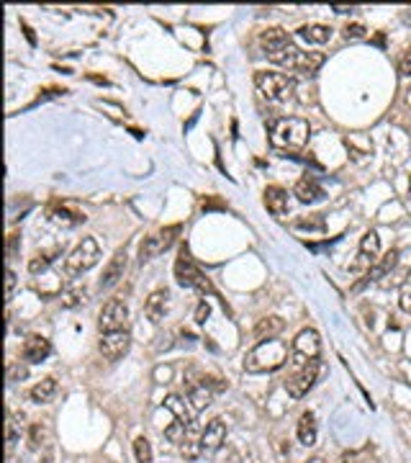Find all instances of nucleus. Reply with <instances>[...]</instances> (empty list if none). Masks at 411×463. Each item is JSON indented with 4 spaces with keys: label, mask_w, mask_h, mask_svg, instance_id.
<instances>
[{
    "label": "nucleus",
    "mask_w": 411,
    "mask_h": 463,
    "mask_svg": "<svg viewBox=\"0 0 411 463\" xmlns=\"http://www.w3.org/2000/svg\"><path fill=\"white\" fill-rule=\"evenodd\" d=\"M288 360V345L283 340H262L247 352L245 371L247 373H273L277 368L285 366Z\"/></svg>",
    "instance_id": "f257e3e1"
},
{
    "label": "nucleus",
    "mask_w": 411,
    "mask_h": 463,
    "mask_svg": "<svg viewBox=\"0 0 411 463\" xmlns=\"http://www.w3.org/2000/svg\"><path fill=\"white\" fill-rule=\"evenodd\" d=\"M270 62L283 67V70L303 72V75H314V72L324 64V55L322 52H301L296 44H288L285 49H280L277 55L268 57Z\"/></svg>",
    "instance_id": "f03ea898"
},
{
    "label": "nucleus",
    "mask_w": 411,
    "mask_h": 463,
    "mask_svg": "<svg viewBox=\"0 0 411 463\" xmlns=\"http://www.w3.org/2000/svg\"><path fill=\"white\" fill-rule=\"evenodd\" d=\"M308 134H311L308 121L298 116H285L273 124V142L283 150H301L308 142Z\"/></svg>",
    "instance_id": "7ed1b4c3"
},
{
    "label": "nucleus",
    "mask_w": 411,
    "mask_h": 463,
    "mask_svg": "<svg viewBox=\"0 0 411 463\" xmlns=\"http://www.w3.org/2000/svg\"><path fill=\"white\" fill-rule=\"evenodd\" d=\"M98 257H101V248H98L95 237H82L78 248L64 257V276H67V278L82 276V273H87L98 263Z\"/></svg>",
    "instance_id": "20e7f679"
},
{
    "label": "nucleus",
    "mask_w": 411,
    "mask_h": 463,
    "mask_svg": "<svg viewBox=\"0 0 411 463\" xmlns=\"http://www.w3.org/2000/svg\"><path fill=\"white\" fill-rule=\"evenodd\" d=\"M254 85L268 101H288L293 96V80L288 75L273 70H257L254 72Z\"/></svg>",
    "instance_id": "39448f33"
},
{
    "label": "nucleus",
    "mask_w": 411,
    "mask_h": 463,
    "mask_svg": "<svg viewBox=\"0 0 411 463\" xmlns=\"http://www.w3.org/2000/svg\"><path fill=\"white\" fill-rule=\"evenodd\" d=\"M175 278H178V283H180L182 288H193L198 294H208V291H211V283H208V278L203 276V271L190 260L188 248H182L180 257L175 260Z\"/></svg>",
    "instance_id": "423d86ee"
},
{
    "label": "nucleus",
    "mask_w": 411,
    "mask_h": 463,
    "mask_svg": "<svg viewBox=\"0 0 411 463\" xmlns=\"http://www.w3.org/2000/svg\"><path fill=\"white\" fill-rule=\"evenodd\" d=\"M322 355V337H319L317 329H301L296 340H293V348H291V363L296 368L306 366L311 360H319Z\"/></svg>",
    "instance_id": "0eeeda50"
},
{
    "label": "nucleus",
    "mask_w": 411,
    "mask_h": 463,
    "mask_svg": "<svg viewBox=\"0 0 411 463\" xmlns=\"http://www.w3.org/2000/svg\"><path fill=\"white\" fill-rule=\"evenodd\" d=\"M178 234H180V224H173V227H165V229L144 237L142 245H139V263H150L157 255H162L165 250H170L178 240Z\"/></svg>",
    "instance_id": "6e6552de"
},
{
    "label": "nucleus",
    "mask_w": 411,
    "mask_h": 463,
    "mask_svg": "<svg viewBox=\"0 0 411 463\" xmlns=\"http://www.w3.org/2000/svg\"><path fill=\"white\" fill-rule=\"evenodd\" d=\"M319 371H322V363H319V360H311L306 366L296 368V373L288 376V381H285V392L291 394L293 399L306 397V394L314 389V383H317Z\"/></svg>",
    "instance_id": "1a4fd4ad"
},
{
    "label": "nucleus",
    "mask_w": 411,
    "mask_h": 463,
    "mask_svg": "<svg viewBox=\"0 0 411 463\" xmlns=\"http://www.w3.org/2000/svg\"><path fill=\"white\" fill-rule=\"evenodd\" d=\"M129 320V306L121 299H108L103 304L101 314H98V329L101 335L106 332H119V329H127Z\"/></svg>",
    "instance_id": "9d476101"
},
{
    "label": "nucleus",
    "mask_w": 411,
    "mask_h": 463,
    "mask_svg": "<svg viewBox=\"0 0 411 463\" xmlns=\"http://www.w3.org/2000/svg\"><path fill=\"white\" fill-rule=\"evenodd\" d=\"M129 345H131V335L129 329H119V332H106L101 335V343H98V350L106 360H119L129 352Z\"/></svg>",
    "instance_id": "9b49d317"
},
{
    "label": "nucleus",
    "mask_w": 411,
    "mask_h": 463,
    "mask_svg": "<svg viewBox=\"0 0 411 463\" xmlns=\"http://www.w3.org/2000/svg\"><path fill=\"white\" fill-rule=\"evenodd\" d=\"M127 260H129V255H127V250L124 248L113 252V257L108 260V265L103 268L101 280H98V288H101V291H108V288H113L121 278H124V273H127Z\"/></svg>",
    "instance_id": "f8f14e48"
},
{
    "label": "nucleus",
    "mask_w": 411,
    "mask_h": 463,
    "mask_svg": "<svg viewBox=\"0 0 411 463\" xmlns=\"http://www.w3.org/2000/svg\"><path fill=\"white\" fill-rule=\"evenodd\" d=\"M226 440V425H224L222 417H216L203 427V435H201V446H203V453H216L219 448L224 446Z\"/></svg>",
    "instance_id": "ddd939ff"
},
{
    "label": "nucleus",
    "mask_w": 411,
    "mask_h": 463,
    "mask_svg": "<svg viewBox=\"0 0 411 463\" xmlns=\"http://www.w3.org/2000/svg\"><path fill=\"white\" fill-rule=\"evenodd\" d=\"M167 301H170V291H167V288H157V291H152V294L147 296L144 314H147V320H150L152 325H159V322L165 320Z\"/></svg>",
    "instance_id": "4468645a"
},
{
    "label": "nucleus",
    "mask_w": 411,
    "mask_h": 463,
    "mask_svg": "<svg viewBox=\"0 0 411 463\" xmlns=\"http://www.w3.org/2000/svg\"><path fill=\"white\" fill-rule=\"evenodd\" d=\"M288 44H293L291 36H288V31L285 29H280V26H273V29H265V31L260 34V47L262 52L268 57L277 55L280 49H285Z\"/></svg>",
    "instance_id": "2eb2a0df"
},
{
    "label": "nucleus",
    "mask_w": 411,
    "mask_h": 463,
    "mask_svg": "<svg viewBox=\"0 0 411 463\" xmlns=\"http://www.w3.org/2000/svg\"><path fill=\"white\" fill-rule=\"evenodd\" d=\"M52 355V343L44 335H31L26 337L24 343V358L29 363H44Z\"/></svg>",
    "instance_id": "dca6fc26"
},
{
    "label": "nucleus",
    "mask_w": 411,
    "mask_h": 463,
    "mask_svg": "<svg viewBox=\"0 0 411 463\" xmlns=\"http://www.w3.org/2000/svg\"><path fill=\"white\" fill-rule=\"evenodd\" d=\"M293 193H296V199H298L301 204H317V201L324 199V188L317 183L314 176L301 178L298 183H296V188H293Z\"/></svg>",
    "instance_id": "f3484780"
},
{
    "label": "nucleus",
    "mask_w": 411,
    "mask_h": 463,
    "mask_svg": "<svg viewBox=\"0 0 411 463\" xmlns=\"http://www.w3.org/2000/svg\"><path fill=\"white\" fill-rule=\"evenodd\" d=\"M165 407L173 412L178 422L188 425V427L196 422V409L188 407V401L182 399V397H178V394H167V397H165Z\"/></svg>",
    "instance_id": "a211bd4d"
},
{
    "label": "nucleus",
    "mask_w": 411,
    "mask_h": 463,
    "mask_svg": "<svg viewBox=\"0 0 411 463\" xmlns=\"http://www.w3.org/2000/svg\"><path fill=\"white\" fill-rule=\"evenodd\" d=\"M396 263H398V250H388L386 255L380 257L378 263H375L370 271H368V276H365V280L360 283V286H365V283H373V280H380L383 276H388V273L396 268ZM360 286H357V288H360Z\"/></svg>",
    "instance_id": "6ab92c4d"
},
{
    "label": "nucleus",
    "mask_w": 411,
    "mask_h": 463,
    "mask_svg": "<svg viewBox=\"0 0 411 463\" xmlns=\"http://www.w3.org/2000/svg\"><path fill=\"white\" fill-rule=\"evenodd\" d=\"M296 435H298L301 446H317V417H314V412H303L301 415L298 425H296Z\"/></svg>",
    "instance_id": "aec40b11"
},
{
    "label": "nucleus",
    "mask_w": 411,
    "mask_h": 463,
    "mask_svg": "<svg viewBox=\"0 0 411 463\" xmlns=\"http://www.w3.org/2000/svg\"><path fill=\"white\" fill-rule=\"evenodd\" d=\"M265 206H268L270 214L283 216L288 211V193L280 185H268L265 188Z\"/></svg>",
    "instance_id": "412c9836"
},
{
    "label": "nucleus",
    "mask_w": 411,
    "mask_h": 463,
    "mask_svg": "<svg viewBox=\"0 0 411 463\" xmlns=\"http://www.w3.org/2000/svg\"><path fill=\"white\" fill-rule=\"evenodd\" d=\"M52 219H55L57 224H64V227H75V224L85 222L87 216H85V211H80V208L70 206V204H57V206L52 208Z\"/></svg>",
    "instance_id": "4be33fe9"
},
{
    "label": "nucleus",
    "mask_w": 411,
    "mask_h": 463,
    "mask_svg": "<svg viewBox=\"0 0 411 463\" xmlns=\"http://www.w3.org/2000/svg\"><path fill=\"white\" fill-rule=\"evenodd\" d=\"M285 327V322L280 320V317H262L257 325H254V337L257 340H275L280 332H283Z\"/></svg>",
    "instance_id": "5701e85b"
},
{
    "label": "nucleus",
    "mask_w": 411,
    "mask_h": 463,
    "mask_svg": "<svg viewBox=\"0 0 411 463\" xmlns=\"http://www.w3.org/2000/svg\"><path fill=\"white\" fill-rule=\"evenodd\" d=\"M298 36L308 44H326L332 39V29L324 24H306L298 29Z\"/></svg>",
    "instance_id": "b1692460"
},
{
    "label": "nucleus",
    "mask_w": 411,
    "mask_h": 463,
    "mask_svg": "<svg viewBox=\"0 0 411 463\" xmlns=\"http://www.w3.org/2000/svg\"><path fill=\"white\" fill-rule=\"evenodd\" d=\"M55 394H57V381L49 376V378H41L39 383H34L29 397H31L34 404H49V401L55 399Z\"/></svg>",
    "instance_id": "393cba45"
},
{
    "label": "nucleus",
    "mask_w": 411,
    "mask_h": 463,
    "mask_svg": "<svg viewBox=\"0 0 411 463\" xmlns=\"http://www.w3.org/2000/svg\"><path fill=\"white\" fill-rule=\"evenodd\" d=\"M57 255H62V248H52V250H44V252H36V255L29 260V273H31V276L44 273L49 265L57 260Z\"/></svg>",
    "instance_id": "a878e982"
},
{
    "label": "nucleus",
    "mask_w": 411,
    "mask_h": 463,
    "mask_svg": "<svg viewBox=\"0 0 411 463\" xmlns=\"http://www.w3.org/2000/svg\"><path fill=\"white\" fill-rule=\"evenodd\" d=\"M380 252V237H378V232L370 229V232H365L363 234V240H360V260L363 263H368V260H375Z\"/></svg>",
    "instance_id": "bb28decb"
},
{
    "label": "nucleus",
    "mask_w": 411,
    "mask_h": 463,
    "mask_svg": "<svg viewBox=\"0 0 411 463\" xmlns=\"http://www.w3.org/2000/svg\"><path fill=\"white\" fill-rule=\"evenodd\" d=\"M211 401H214V392H211L203 381L196 383V386L190 389V407L196 409V412H201V409H206V407H211Z\"/></svg>",
    "instance_id": "cd10ccee"
},
{
    "label": "nucleus",
    "mask_w": 411,
    "mask_h": 463,
    "mask_svg": "<svg viewBox=\"0 0 411 463\" xmlns=\"http://www.w3.org/2000/svg\"><path fill=\"white\" fill-rule=\"evenodd\" d=\"M165 438L170 440V443H175V446H182L185 443V438H188V425H182V422H170L165 427Z\"/></svg>",
    "instance_id": "c85d7f7f"
},
{
    "label": "nucleus",
    "mask_w": 411,
    "mask_h": 463,
    "mask_svg": "<svg viewBox=\"0 0 411 463\" xmlns=\"http://www.w3.org/2000/svg\"><path fill=\"white\" fill-rule=\"evenodd\" d=\"M134 458L136 463H152V443L144 435H139V438L134 440Z\"/></svg>",
    "instance_id": "c756f323"
},
{
    "label": "nucleus",
    "mask_w": 411,
    "mask_h": 463,
    "mask_svg": "<svg viewBox=\"0 0 411 463\" xmlns=\"http://www.w3.org/2000/svg\"><path fill=\"white\" fill-rule=\"evenodd\" d=\"M296 227H298V229H308V232H324V219L319 214L301 216V219H296Z\"/></svg>",
    "instance_id": "7c9ffc66"
},
{
    "label": "nucleus",
    "mask_w": 411,
    "mask_h": 463,
    "mask_svg": "<svg viewBox=\"0 0 411 463\" xmlns=\"http://www.w3.org/2000/svg\"><path fill=\"white\" fill-rule=\"evenodd\" d=\"M82 299H85V288H72V291H64L62 294V306L64 309H72V306H78Z\"/></svg>",
    "instance_id": "2f4dec72"
},
{
    "label": "nucleus",
    "mask_w": 411,
    "mask_h": 463,
    "mask_svg": "<svg viewBox=\"0 0 411 463\" xmlns=\"http://www.w3.org/2000/svg\"><path fill=\"white\" fill-rule=\"evenodd\" d=\"M398 306L411 317V280H406L401 286V291H398Z\"/></svg>",
    "instance_id": "473e14b6"
},
{
    "label": "nucleus",
    "mask_w": 411,
    "mask_h": 463,
    "mask_svg": "<svg viewBox=\"0 0 411 463\" xmlns=\"http://www.w3.org/2000/svg\"><path fill=\"white\" fill-rule=\"evenodd\" d=\"M41 440H44V425L41 422H34L31 425V432H29V446L36 450L41 446Z\"/></svg>",
    "instance_id": "72a5a7b5"
},
{
    "label": "nucleus",
    "mask_w": 411,
    "mask_h": 463,
    "mask_svg": "<svg viewBox=\"0 0 411 463\" xmlns=\"http://www.w3.org/2000/svg\"><path fill=\"white\" fill-rule=\"evenodd\" d=\"M365 26L363 24H347L345 26V39H363Z\"/></svg>",
    "instance_id": "f704fd0d"
},
{
    "label": "nucleus",
    "mask_w": 411,
    "mask_h": 463,
    "mask_svg": "<svg viewBox=\"0 0 411 463\" xmlns=\"http://www.w3.org/2000/svg\"><path fill=\"white\" fill-rule=\"evenodd\" d=\"M201 381H203L206 386H208V389H211V392H224V389H226V386H229V383H226V381H222V378H216V376H206V378H201Z\"/></svg>",
    "instance_id": "c9c22d12"
},
{
    "label": "nucleus",
    "mask_w": 411,
    "mask_h": 463,
    "mask_svg": "<svg viewBox=\"0 0 411 463\" xmlns=\"http://www.w3.org/2000/svg\"><path fill=\"white\" fill-rule=\"evenodd\" d=\"M398 70H401L403 75H409V78H411V47H406L401 52V59H398Z\"/></svg>",
    "instance_id": "e433bc0d"
},
{
    "label": "nucleus",
    "mask_w": 411,
    "mask_h": 463,
    "mask_svg": "<svg viewBox=\"0 0 411 463\" xmlns=\"http://www.w3.org/2000/svg\"><path fill=\"white\" fill-rule=\"evenodd\" d=\"M208 314H211V306H208V301L203 299V301L198 304V309H196V322H198V325H206Z\"/></svg>",
    "instance_id": "4c0bfd02"
},
{
    "label": "nucleus",
    "mask_w": 411,
    "mask_h": 463,
    "mask_svg": "<svg viewBox=\"0 0 411 463\" xmlns=\"http://www.w3.org/2000/svg\"><path fill=\"white\" fill-rule=\"evenodd\" d=\"M13 288H16V273L10 271L8 268V273H6V296H13Z\"/></svg>",
    "instance_id": "58836bf2"
},
{
    "label": "nucleus",
    "mask_w": 411,
    "mask_h": 463,
    "mask_svg": "<svg viewBox=\"0 0 411 463\" xmlns=\"http://www.w3.org/2000/svg\"><path fill=\"white\" fill-rule=\"evenodd\" d=\"M26 373H29V371H26V368H21V366H13V368H10V381H16V378H26Z\"/></svg>",
    "instance_id": "ea45409f"
},
{
    "label": "nucleus",
    "mask_w": 411,
    "mask_h": 463,
    "mask_svg": "<svg viewBox=\"0 0 411 463\" xmlns=\"http://www.w3.org/2000/svg\"><path fill=\"white\" fill-rule=\"evenodd\" d=\"M332 10L334 13H349V10H355V8H352V6H349V8L347 6H332Z\"/></svg>",
    "instance_id": "a19ab883"
},
{
    "label": "nucleus",
    "mask_w": 411,
    "mask_h": 463,
    "mask_svg": "<svg viewBox=\"0 0 411 463\" xmlns=\"http://www.w3.org/2000/svg\"><path fill=\"white\" fill-rule=\"evenodd\" d=\"M24 31H26V39L31 41V44H36V36H34V31H31V29H29L26 24H24Z\"/></svg>",
    "instance_id": "79ce46f5"
},
{
    "label": "nucleus",
    "mask_w": 411,
    "mask_h": 463,
    "mask_svg": "<svg viewBox=\"0 0 411 463\" xmlns=\"http://www.w3.org/2000/svg\"><path fill=\"white\" fill-rule=\"evenodd\" d=\"M403 101H406V106L411 108V83H409V88H406V93H403Z\"/></svg>",
    "instance_id": "37998d69"
},
{
    "label": "nucleus",
    "mask_w": 411,
    "mask_h": 463,
    "mask_svg": "<svg viewBox=\"0 0 411 463\" xmlns=\"http://www.w3.org/2000/svg\"><path fill=\"white\" fill-rule=\"evenodd\" d=\"M306 463H329V461H324V458H319V455H317V458H308Z\"/></svg>",
    "instance_id": "c03bdc74"
},
{
    "label": "nucleus",
    "mask_w": 411,
    "mask_h": 463,
    "mask_svg": "<svg viewBox=\"0 0 411 463\" xmlns=\"http://www.w3.org/2000/svg\"><path fill=\"white\" fill-rule=\"evenodd\" d=\"M41 463H52V453H49V450H47V453H44V458H41Z\"/></svg>",
    "instance_id": "a18cd8bd"
},
{
    "label": "nucleus",
    "mask_w": 411,
    "mask_h": 463,
    "mask_svg": "<svg viewBox=\"0 0 411 463\" xmlns=\"http://www.w3.org/2000/svg\"><path fill=\"white\" fill-rule=\"evenodd\" d=\"M403 18H406V21H409V24H411V8H409V13H406V16H403Z\"/></svg>",
    "instance_id": "49530a36"
}]
</instances>
